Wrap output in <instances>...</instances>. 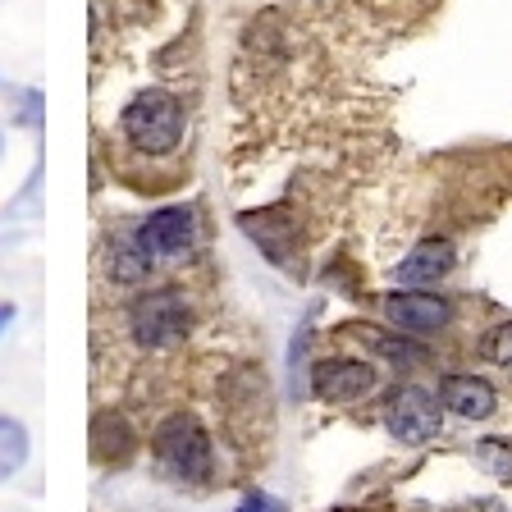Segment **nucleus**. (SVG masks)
<instances>
[{
	"mask_svg": "<svg viewBox=\"0 0 512 512\" xmlns=\"http://www.w3.org/2000/svg\"><path fill=\"white\" fill-rule=\"evenodd\" d=\"M439 403H444L448 412L467 416V421H485V416H494L499 398H494V389L485 380H476V375H448V380L439 384Z\"/></svg>",
	"mask_w": 512,
	"mask_h": 512,
	"instance_id": "nucleus-9",
	"label": "nucleus"
},
{
	"mask_svg": "<svg viewBox=\"0 0 512 512\" xmlns=\"http://www.w3.org/2000/svg\"><path fill=\"white\" fill-rule=\"evenodd\" d=\"M448 270H453V243H448V238H426V243H416L412 252L403 256L398 279H403V284H435Z\"/></svg>",
	"mask_w": 512,
	"mask_h": 512,
	"instance_id": "nucleus-10",
	"label": "nucleus"
},
{
	"mask_svg": "<svg viewBox=\"0 0 512 512\" xmlns=\"http://www.w3.org/2000/svg\"><path fill=\"white\" fill-rule=\"evenodd\" d=\"M10 320H14V307H10V302H0V334H5V325H10Z\"/></svg>",
	"mask_w": 512,
	"mask_h": 512,
	"instance_id": "nucleus-15",
	"label": "nucleus"
},
{
	"mask_svg": "<svg viewBox=\"0 0 512 512\" xmlns=\"http://www.w3.org/2000/svg\"><path fill=\"white\" fill-rule=\"evenodd\" d=\"M384 316L394 320L403 334H435L448 325L453 307L435 293H389L384 298Z\"/></svg>",
	"mask_w": 512,
	"mask_h": 512,
	"instance_id": "nucleus-7",
	"label": "nucleus"
},
{
	"mask_svg": "<svg viewBox=\"0 0 512 512\" xmlns=\"http://www.w3.org/2000/svg\"><path fill=\"white\" fill-rule=\"evenodd\" d=\"M133 243H138V252L147 256L151 266L179 261V256H188L192 243H197V215H192L188 206H160V211H151L147 220L138 224Z\"/></svg>",
	"mask_w": 512,
	"mask_h": 512,
	"instance_id": "nucleus-4",
	"label": "nucleus"
},
{
	"mask_svg": "<svg viewBox=\"0 0 512 512\" xmlns=\"http://www.w3.org/2000/svg\"><path fill=\"white\" fill-rule=\"evenodd\" d=\"M188 325H192V311L179 288H151V293H138L133 307H128V330L151 352H165L174 343H183Z\"/></svg>",
	"mask_w": 512,
	"mask_h": 512,
	"instance_id": "nucleus-3",
	"label": "nucleus"
},
{
	"mask_svg": "<svg viewBox=\"0 0 512 512\" xmlns=\"http://www.w3.org/2000/svg\"><path fill=\"white\" fill-rule=\"evenodd\" d=\"M238 512H275V503H270L266 494H247L243 508H238Z\"/></svg>",
	"mask_w": 512,
	"mask_h": 512,
	"instance_id": "nucleus-14",
	"label": "nucleus"
},
{
	"mask_svg": "<svg viewBox=\"0 0 512 512\" xmlns=\"http://www.w3.org/2000/svg\"><path fill=\"white\" fill-rule=\"evenodd\" d=\"M87 439H92L96 467H124V462L133 458V448H138V435H133V426H128L119 412H96Z\"/></svg>",
	"mask_w": 512,
	"mask_h": 512,
	"instance_id": "nucleus-8",
	"label": "nucleus"
},
{
	"mask_svg": "<svg viewBox=\"0 0 512 512\" xmlns=\"http://www.w3.org/2000/svg\"><path fill=\"white\" fill-rule=\"evenodd\" d=\"M485 357L490 362H512V325H499V330H490V339H485Z\"/></svg>",
	"mask_w": 512,
	"mask_h": 512,
	"instance_id": "nucleus-13",
	"label": "nucleus"
},
{
	"mask_svg": "<svg viewBox=\"0 0 512 512\" xmlns=\"http://www.w3.org/2000/svg\"><path fill=\"white\" fill-rule=\"evenodd\" d=\"M151 453H156L160 471L174 476V480H183V485L206 480L211 476V467H215L211 435H206V426L197 421V416H188V412H174V416L160 421L156 435H151Z\"/></svg>",
	"mask_w": 512,
	"mask_h": 512,
	"instance_id": "nucleus-1",
	"label": "nucleus"
},
{
	"mask_svg": "<svg viewBox=\"0 0 512 512\" xmlns=\"http://www.w3.org/2000/svg\"><path fill=\"white\" fill-rule=\"evenodd\" d=\"M28 448H32L28 426H23L19 416H5V412H0V485H5V480H14L23 471V462H28Z\"/></svg>",
	"mask_w": 512,
	"mask_h": 512,
	"instance_id": "nucleus-11",
	"label": "nucleus"
},
{
	"mask_svg": "<svg viewBox=\"0 0 512 512\" xmlns=\"http://www.w3.org/2000/svg\"><path fill=\"white\" fill-rule=\"evenodd\" d=\"M311 389H316L325 403H352V398H366L375 389V366L352 362V357L316 362V371H311Z\"/></svg>",
	"mask_w": 512,
	"mask_h": 512,
	"instance_id": "nucleus-6",
	"label": "nucleus"
},
{
	"mask_svg": "<svg viewBox=\"0 0 512 512\" xmlns=\"http://www.w3.org/2000/svg\"><path fill=\"white\" fill-rule=\"evenodd\" d=\"M119 128L142 156H170L183 142V101L165 87H147L124 106Z\"/></svg>",
	"mask_w": 512,
	"mask_h": 512,
	"instance_id": "nucleus-2",
	"label": "nucleus"
},
{
	"mask_svg": "<svg viewBox=\"0 0 512 512\" xmlns=\"http://www.w3.org/2000/svg\"><path fill=\"white\" fill-rule=\"evenodd\" d=\"M110 270H115L119 284H138V279L151 270V261L138 252V243H124V247H115V256H110Z\"/></svg>",
	"mask_w": 512,
	"mask_h": 512,
	"instance_id": "nucleus-12",
	"label": "nucleus"
},
{
	"mask_svg": "<svg viewBox=\"0 0 512 512\" xmlns=\"http://www.w3.org/2000/svg\"><path fill=\"white\" fill-rule=\"evenodd\" d=\"M384 426H389V435H394L398 444H426V439L439 435V403L426 389L407 384V389H398V394L389 398V407H384Z\"/></svg>",
	"mask_w": 512,
	"mask_h": 512,
	"instance_id": "nucleus-5",
	"label": "nucleus"
}]
</instances>
